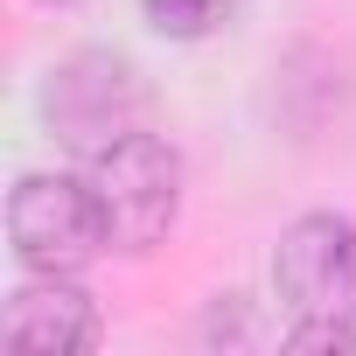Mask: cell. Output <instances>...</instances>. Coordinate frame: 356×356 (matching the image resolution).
Masks as SVG:
<instances>
[{
    "mask_svg": "<svg viewBox=\"0 0 356 356\" xmlns=\"http://www.w3.org/2000/svg\"><path fill=\"white\" fill-rule=\"evenodd\" d=\"M84 182L105 210V238L119 252H154L175 231V210H182V154H175L161 133H112L105 147L84 154Z\"/></svg>",
    "mask_w": 356,
    "mask_h": 356,
    "instance_id": "cell-1",
    "label": "cell"
},
{
    "mask_svg": "<svg viewBox=\"0 0 356 356\" xmlns=\"http://www.w3.org/2000/svg\"><path fill=\"white\" fill-rule=\"evenodd\" d=\"M8 238L29 273H77L112 245L84 175H22L8 196Z\"/></svg>",
    "mask_w": 356,
    "mask_h": 356,
    "instance_id": "cell-2",
    "label": "cell"
},
{
    "mask_svg": "<svg viewBox=\"0 0 356 356\" xmlns=\"http://www.w3.org/2000/svg\"><path fill=\"white\" fill-rule=\"evenodd\" d=\"M273 286L293 307V321H314V314L349 321L356 314V224L335 210L286 224V238L273 252Z\"/></svg>",
    "mask_w": 356,
    "mask_h": 356,
    "instance_id": "cell-3",
    "label": "cell"
},
{
    "mask_svg": "<svg viewBox=\"0 0 356 356\" xmlns=\"http://www.w3.org/2000/svg\"><path fill=\"white\" fill-rule=\"evenodd\" d=\"M133 105H140L133 70H126L119 56H105V49L70 56V63L49 77V91H42V112H49L56 140L77 147V154H91V147H105L112 133H126Z\"/></svg>",
    "mask_w": 356,
    "mask_h": 356,
    "instance_id": "cell-4",
    "label": "cell"
},
{
    "mask_svg": "<svg viewBox=\"0 0 356 356\" xmlns=\"http://www.w3.org/2000/svg\"><path fill=\"white\" fill-rule=\"evenodd\" d=\"M0 328H8L15 349H42V356L98 349V335H105L98 300L84 286H70V273H42L35 286H15L8 307H0Z\"/></svg>",
    "mask_w": 356,
    "mask_h": 356,
    "instance_id": "cell-5",
    "label": "cell"
},
{
    "mask_svg": "<svg viewBox=\"0 0 356 356\" xmlns=\"http://www.w3.org/2000/svg\"><path fill=\"white\" fill-rule=\"evenodd\" d=\"M147 8V22L161 29V35H175V42H203V35H217L245 0H140Z\"/></svg>",
    "mask_w": 356,
    "mask_h": 356,
    "instance_id": "cell-6",
    "label": "cell"
},
{
    "mask_svg": "<svg viewBox=\"0 0 356 356\" xmlns=\"http://www.w3.org/2000/svg\"><path fill=\"white\" fill-rule=\"evenodd\" d=\"M280 342H286V349H335V356H356V328H349V321H335V314L293 321V328H286Z\"/></svg>",
    "mask_w": 356,
    "mask_h": 356,
    "instance_id": "cell-7",
    "label": "cell"
},
{
    "mask_svg": "<svg viewBox=\"0 0 356 356\" xmlns=\"http://www.w3.org/2000/svg\"><path fill=\"white\" fill-rule=\"evenodd\" d=\"M42 8H70V0H42Z\"/></svg>",
    "mask_w": 356,
    "mask_h": 356,
    "instance_id": "cell-8",
    "label": "cell"
}]
</instances>
